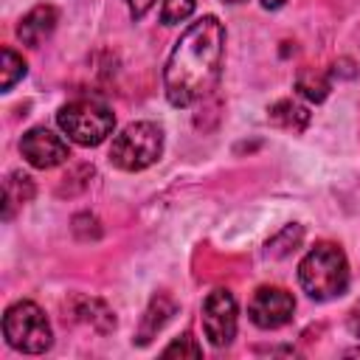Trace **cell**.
Returning <instances> with one entry per match:
<instances>
[{"label": "cell", "mask_w": 360, "mask_h": 360, "mask_svg": "<svg viewBox=\"0 0 360 360\" xmlns=\"http://www.w3.org/2000/svg\"><path fill=\"white\" fill-rule=\"evenodd\" d=\"M56 121H59V129L79 146H98L101 141H107V135L115 127V115L110 112V107L90 98L65 104L56 112Z\"/></svg>", "instance_id": "4"}, {"label": "cell", "mask_w": 360, "mask_h": 360, "mask_svg": "<svg viewBox=\"0 0 360 360\" xmlns=\"http://www.w3.org/2000/svg\"><path fill=\"white\" fill-rule=\"evenodd\" d=\"M172 312H174V304H172V301H166L163 295L155 298V301L149 304L146 315H143V326H141V338H138V343H149V338H152V335L172 318Z\"/></svg>", "instance_id": "11"}, {"label": "cell", "mask_w": 360, "mask_h": 360, "mask_svg": "<svg viewBox=\"0 0 360 360\" xmlns=\"http://www.w3.org/2000/svg\"><path fill=\"white\" fill-rule=\"evenodd\" d=\"M22 76H25L22 56H17L11 48H3V65H0V87H3V93H8Z\"/></svg>", "instance_id": "13"}, {"label": "cell", "mask_w": 360, "mask_h": 360, "mask_svg": "<svg viewBox=\"0 0 360 360\" xmlns=\"http://www.w3.org/2000/svg\"><path fill=\"white\" fill-rule=\"evenodd\" d=\"M225 3H245V0H225Z\"/></svg>", "instance_id": "20"}, {"label": "cell", "mask_w": 360, "mask_h": 360, "mask_svg": "<svg viewBox=\"0 0 360 360\" xmlns=\"http://www.w3.org/2000/svg\"><path fill=\"white\" fill-rule=\"evenodd\" d=\"M20 152H22V158L34 166V169H53V166H59V163H65L68 160V143L56 135V132H51V129H45V127H34V129H28L25 135H22V141H20Z\"/></svg>", "instance_id": "8"}, {"label": "cell", "mask_w": 360, "mask_h": 360, "mask_svg": "<svg viewBox=\"0 0 360 360\" xmlns=\"http://www.w3.org/2000/svg\"><path fill=\"white\" fill-rule=\"evenodd\" d=\"M34 197V183H31V177L28 174H20V172H14V174H8V180H6V219L11 217V205H22V202H28Z\"/></svg>", "instance_id": "12"}, {"label": "cell", "mask_w": 360, "mask_h": 360, "mask_svg": "<svg viewBox=\"0 0 360 360\" xmlns=\"http://www.w3.org/2000/svg\"><path fill=\"white\" fill-rule=\"evenodd\" d=\"M267 112H270V121H273L276 127H284V129H292V132H301V129L307 127V121H309L307 107H301V104L292 101V98L276 101Z\"/></svg>", "instance_id": "10"}, {"label": "cell", "mask_w": 360, "mask_h": 360, "mask_svg": "<svg viewBox=\"0 0 360 360\" xmlns=\"http://www.w3.org/2000/svg\"><path fill=\"white\" fill-rule=\"evenodd\" d=\"M56 20H59V14H56L53 6H45V3H42V6H34V8L20 20V25H17V37H20L25 45L37 48L42 39H48V37L53 34Z\"/></svg>", "instance_id": "9"}, {"label": "cell", "mask_w": 360, "mask_h": 360, "mask_svg": "<svg viewBox=\"0 0 360 360\" xmlns=\"http://www.w3.org/2000/svg\"><path fill=\"white\" fill-rule=\"evenodd\" d=\"M225 56V28L214 14L191 22L180 39L174 42L166 68H163V90L169 104L191 107L205 98L222 73Z\"/></svg>", "instance_id": "1"}, {"label": "cell", "mask_w": 360, "mask_h": 360, "mask_svg": "<svg viewBox=\"0 0 360 360\" xmlns=\"http://www.w3.org/2000/svg\"><path fill=\"white\" fill-rule=\"evenodd\" d=\"M298 281L304 292L315 301H329V298L343 295L349 287L346 253L332 242L315 245L298 264Z\"/></svg>", "instance_id": "2"}, {"label": "cell", "mask_w": 360, "mask_h": 360, "mask_svg": "<svg viewBox=\"0 0 360 360\" xmlns=\"http://www.w3.org/2000/svg\"><path fill=\"white\" fill-rule=\"evenodd\" d=\"M127 6H129V14L132 17H143L155 6V0H127Z\"/></svg>", "instance_id": "17"}, {"label": "cell", "mask_w": 360, "mask_h": 360, "mask_svg": "<svg viewBox=\"0 0 360 360\" xmlns=\"http://www.w3.org/2000/svg\"><path fill=\"white\" fill-rule=\"evenodd\" d=\"M236 298L231 290H214L208 292V298L202 301V329L205 338L211 340V346L222 349L231 346V340L236 338Z\"/></svg>", "instance_id": "6"}, {"label": "cell", "mask_w": 360, "mask_h": 360, "mask_svg": "<svg viewBox=\"0 0 360 360\" xmlns=\"http://www.w3.org/2000/svg\"><path fill=\"white\" fill-rule=\"evenodd\" d=\"M284 3H287V0H262V6H264V8H270V11H276V8H281Z\"/></svg>", "instance_id": "19"}, {"label": "cell", "mask_w": 360, "mask_h": 360, "mask_svg": "<svg viewBox=\"0 0 360 360\" xmlns=\"http://www.w3.org/2000/svg\"><path fill=\"white\" fill-rule=\"evenodd\" d=\"M197 8V0H163L160 8V22L163 25H177L183 20H188Z\"/></svg>", "instance_id": "15"}, {"label": "cell", "mask_w": 360, "mask_h": 360, "mask_svg": "<svg viewBox=\"0 0 360 360\" xmlns=\"http://www.w3.org/2000/svg\"><path fill=\"white\" fill-rule=\"evenodd\" d=\"M163 152V129L155 121H135L127 124L110 146L112 166L124 172H141L152 166Z\"/></svg>", "instance_id": "3"}, {"label": "cell", "mask_w": 360, "mask_h": 360, "mask_svg": "<svg viewBox=\"0 0 360 360\" xmlns=\"http://www.w3.org/2000/svg\"><path fill=\"white\" fill-rule=\"evenodd\" d=\"M295 312V298L281 287H259L250 298L248 315L259 329H278Z\"/></svg>", "instance_id": "7"}, {"label": "cell", "mask_w": 360, "mask_h": 360, "mask_svg": "<svg viewBox=\"0 0 360 360\" xmlns=\"http://www.w3.org/2000/svg\"><path fill=\"white\" fill-rule=\"evenodd\" d=\"M295 87H298V93L307 96L309 101H323L326 93H329V79L321 76V73H315V70H304V73L298 76Z\"/></svg>", "instance_id": "14"}, {"label": "cell", "mask_w": 360, "mask_h": 360, "mask_svg": "<svg viewBox=\"0 0 360 360\" xmlns=\"http://www.w3.org/2000/svg\"><path fill=\"white\" fill-rule=\"evenodd\" d=\"M3 335L17 352H25V354H42L53 343L51 323L34 301H17L6 309Z\"/></svg>", "instance_id": "5"}, {"label": "cell", "mask_w": 360, "mask_h": 360, "mask_svg": "<svg viewBox=\"0 0 360 360\" xmlns=\"http://www.w3.org/2000/svg\"><path fill=\"white\" fill-rule=\"evenodd\" d=\"M200 354H202V349L194 343L191 335L177 338L174 343H169V346L163 349V357H200Z\"/></svg>", "instance_id": "16"}, {"label": "cell", "mask_w": 360, "mask_h": 360, "mask_svg": "<svg viewBox=\"0 0 360 360\" xmlns=\"http://www.w3.org/2000/svg\"><path fill=\"white\" fill-rule=\"evenodd\" d=\"M349 329L360 338V301L352 307V312H349Z\"/></svg>", "instance_id": "18"}]
</instances>
